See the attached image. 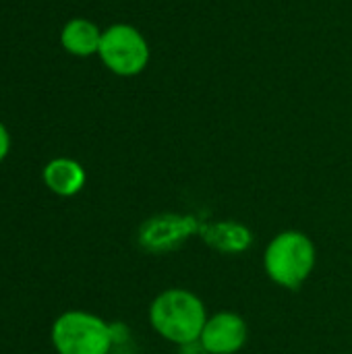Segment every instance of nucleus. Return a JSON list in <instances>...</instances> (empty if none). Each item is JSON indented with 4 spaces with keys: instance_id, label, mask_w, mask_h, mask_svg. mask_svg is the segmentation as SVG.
<instances>
[{
    "instance_id": "1",
    "label": "nucleus",
    "mask_w": 352,
    "mask_h": 354,
    "mask_svg": "<svg viewBox=\"0 0 352 354\" xmlns=\"http://www.w3.org/2000/svg\"><path fill=\"white\" fill-rule=\"evenodd\" d=\"M207 317L203 301L187 288H166L149 305L151 330L176 346L199 342Z\"/></svg>"
},
{
    "instance_id": "2",
    "label": "nucleus",
    "mask_w": 352,
    "mask_h": 354,
    "mask_svg": "<svg viewBox=\"0 0 352 354\" xmlns=\"http://www.w3.org/2000/svg\"><path fill=\"white\" fill-rule=\"evenodd\" d=\"M317 266V247L301 230L278 232L263 251V272L280 288L299 290Z\"/></svg>"
},
{
    "instance_id": "3",
    "label": "nucleus",
    "mask_w": 352,
    "mask_h": 354,
    "mask_svg": "<svg viewBox=\"0 0 352 354\" xmlns=\"http://www.w3.org/2000/svg\"><path fill=\"white\" fill-rule=\"evenodd\" d=\"M58 354H110L114 330L102 317L87 311H66L58 315L50 332Z\"/></svg>"
},
{
    "instance_id": "4",
    "label": "nucleus",
    "mask_w": 352,
    "mask_h": 354,
    "mask_svg": "<svg viewBox=\"0 0 352 354\" xmlns=\"http://www.w3.org/2000/svg\"><path fill=\"white\" fill-rule=\"evenodd\" d=\"M98 54L106 68L120 77H135L143 73L151 58L145 35L127 23H116L104 29Z\"/></svg>"
},
{
    "instance_id": "5",
    "label": "nucleus",
    "mask_w": 352,
    "mask_h": 354,
    "mask_svg": "<svg viewBox=\"0 0 352 354\" xmlns=\"http://www.w3.org/2000/svg\"><path fill=\"white\" fill-rule=\"evenodd\" d=\"M201 224L189 214H160L141 224L139 245L149 253L164 255L185 245L191 236H199Z\"/></svg>"
},
{
    "instance_id": "6",
    "label": "nucleus",
    "mask_w": 352,
    "mask_h": 354,
    "mask_svg": "<svg viewBox=\"0 0 352 354\" xmlns=\"http://www.w3.org/2000/svg\"><path fill=\"white\" fill-rule=\"evenodd\" d=\"M249 340V326L234 311H218L207 317L199 344L207 354H237Z\"/></svg>"
},
{
    "instance_id": "7",
    "label": "nucleus",
    "mask_w": 352,
    "mask_h": 354,
    "mask_svg": "<svg viewBox=\"0 0 352 354\" xmlns=\"http://www.w3.org/2000/svg\"><path fill=\"white\" fill-rule=\"evenodd\" d=\"M199 236L207 247L222 255H239L245 253L253 243V232L249 226L237 220H220V222H203L199 228Z\"/></svg>"
},
{
    "instance_id": "8",
    "label": "nucleus",
    "mask_w": 352,
    "mask_h": 354,
    "mask_svg": "<svg viewBox=\"0 0 352 354\" xmlns=\"http://www.w3.org/2000/svg\"><path fill=\"white\" fill-rule=\"evenodd\" d=\"M44 183L46 187L58 197H73L77 195L87 180L85 168L71 158H54L44 168Z\"/></svg>"
},
{
    "instance_id": "9",
    "label": "nucleus",
    "mask_w": 352,
    "mask_h": 354,
    "mask_svg": "<svg viewBox=\"0 0 352 354\" xmlns=\"http://www.w3.org/2000/svg\"><path fill=\"white\" fill-rule=\"evenodd\" d=\"M102 33L89 19H71L60 31V44L73 56H91L100 50Z\"/></svg>"
},
{
    "instance_id": "10",
    "label": "nucleus",
    "mask_w": 352,
    "mask_h": 354,
    "mask_svg": "<svg viewBox=\"0 0 352 354\" xmlns=\"http://www.w3.org/2000/svg\"><path fill=\"white\" fill-rule=\"evenodd\" d=\"M8 151H10V137H8L6 127L0 122V162L8 156Z\"/></svg>"
}]
</instances>
